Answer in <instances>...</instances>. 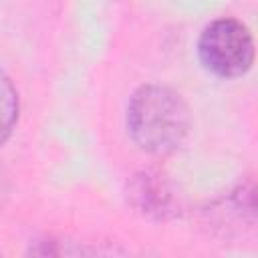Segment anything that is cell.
Wrapping results in <instances>:
<instances>
[{"mask_svg":"<svg viewBox=\"0 0 258 258\" xmlns=\"http://www.w3.org/2000/svg\"><path fill=\"white\" fill-rule=\"evenodd\" d=\"M191 117L183 97L165 85H141L127 103V131L133 143L151 155L175 153L187 133Z\"/></svg>","mask_w":258,"mask_h":258,"instance_id":"1","label":"cell"},{"mask_svg":"<svg viewBox=\"0 0 258 258\" xmlns=\"http://www.w3.org/2000/svg\"><path fill=\"white\" fill-rule=\"evenodd\" d=\"M198 56L212 75L236 79L246 75L254 62V38L240 20L218 18L202 30Z\"/></svg>","mask_w":258,"mask_h":258,"instance_id":"2","label":"cell"},{"mask_svg":"<svg viewBox=\"0 0 258 258\" xmlns=\"http://www.w3.org/2000/svg\"><path fill=\"white\" fill-rule=\"evenodd\" d=\"M129 200L133 208L151 220H169L179 212V196L171 181L153 169H143L129 183Z\"/></svg>","mask_w":258,"mask_h":258,"instance_id":"3","label":"cell"},{"mask_svg":"<svg viewBox=\"0 0 258 258\" xmlns=\"http://www.w3.org/2000/svg\"><path fill=\"white\" fill-rule=\"evenodd\" d=\"M18 111H20L18 91L12 79L4 71H0V145L6 143V139L12 135L18 121Z\"/></svg>","mask_w":258,"mask_h":258,"instance_id":"4","label":"cell"}]
</instances>
